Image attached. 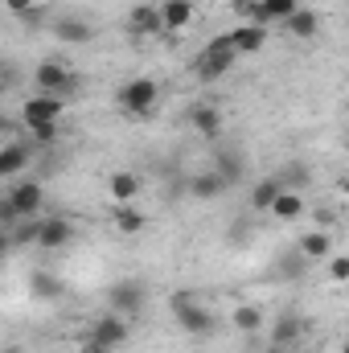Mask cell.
Wrapping results in <instances>:
<instances>
[{
	"label": "cell",
	"mask_w": 349,
	"mask_h": 353,
	"mask_svg": "<svg viewBox=\"0 0 349 353\" xmlns=\"http://www.w3.org/2000/svg\"><path fill=\"white\" fill-rule=\"evenodd\" d=\"M235 62H239V50H235L230 33H218V37H210V41L201 46V54L193 58V79H197V83H218V79H226V74L235 70Z\"/></svg>",
	"instance_id": "6da1fadb"
},
{
	"label": "cell",
	"mask_w": 349,
	"mask_h": 353,
	"mask_svg": "<svg viewBox=\"0 0 349 353\" xmlns=\"http://www.w3.org/2000/svg\"><path fill=\"white\" fill-rule=\"evenodd\" d=\"M169 312H173L177 329L185 333V337H193V341H210L214 337V329H218V321H214V312L197 300V296H185V292H177L173 300H169Z\"/></svg>",
	"instance_id": "7a4b0ae2"
},
{
	"label": "cell",
	"mask_w": 349,
	"mask_h": 353,
	"mask_svg": "<svg viewBox=\"0 0 349 353\" xmlns=\"http://www.w3.org/2000/svg\"><path fill=\"white\" fill-rule=\"evenodd\" d=\"M41 205H46L41 181H17L0 201V218H4V226H17L25 218H41Z\"/></svg>",
	"instance_id": "3957f363"
},
{
	"label": "cell",
	"mask_w": 349,
	"mask_h": 353,
	"mask_svg": "<svg viewBox=\"0 0 349 353\" xmlns=\"http://www.w3.org/2000/svg\"><path fill=\"white\" fill-rule=\"evenodd\" d=\"M115 103H119V111H123L128 119H144V115L157 111V103H161V87H157V79H148V74L128 79V83L119 87V94H115Z\"/></svg>",
	"instance_id": "277c9868"
},
{
	"label": "cell",
	"mask_w": 349,
	"mask_h": 353,
	"mask_svg": "<svg viewBox=\"0 0 349 353\" xmlns=\"http://www.w3.org/2000/svg\"><path fill=\"white\" fill-rule=\"evenodd\" d=\"M107 308L136 321V316L148 308V288H144L140 279H115V283L107 288Z\"/></svg>",
	"instance_id": "5b68a950"
},
{
	"label": "cell",
	"mask_w": 349,
	"mask_h": 353,
	"mask_svg": "<svg viewBox=\"0 0 349 353\" xmlns=\"http://www.w3.org/2000/svg\"><path fill=\"white\" fill-rule=\"evenodd\" d=\"M235 8L255 25H288L300 12V0H239Z\"/></svg>",
	"instance_id": "8992f818"
},
{
	"label": "cell",
	"mask_w": 349,
	"mask_h": 353,
	"mask_svg": "<svg viewBox=\"0 0 349 353\" xmlns=\"http://www.w3.org/2000/svg\"><path fill=\"white\" fill-rule=\"evenodd\" d=\"M33 87L41 90V94H62L66 99L74 90V70L66 62H58V58H46V62L33 66Z\"/></svg>",
	"instance_id": "52a82bcc"
},
{
	"label": "cell",
	"mask_w": 349,
	"mask_h": 353,
	"mask_svg": "<svg viewBox=\"0 0 349 353\" xmlns=\"http://www.w3.org/2000/svg\"><path fill=\"white\" fill-rule=\"evenodd\" d=\"M62 115H66V99L62 94H29L25 103H21V119H25V128H33V123H62Z\"/></svg>",
	"instance_id": "ba28073f"
},
{
	"label": "cell",
	"mask_w": 349,
	"mask_h": 353,
	"mask_svg": "<svg viewBox=\"0 0 349 353\" xmlns=\"http://www.w3.org/2000/svg\"><path fill=\"white\" fill-rule=\"evenodd\" d=\"M90 337H94L99 345H107V350H123V345L132 341V321L107 308L103 316H94V321H90Z\"/></svg>",
	"instance_id": "9c48e42d"
},
{
	"label": "cell",
	"mask_w": 349,
	"mask_h": 353,
	"mask_svg": "<svg viewBox=\"0 0 349 353\" xmlns=\"http://www.w3.org/2000/svg\"><path fill=\"white\" fill-rule=\"evenodd\" d=\"M74 239H79V230H74L70 218H41V222H37V243H33V247H41V251H66Z\"/></svg>",
	"instance_id": "30bf717a"
},
{
	"label": "cell",
	"mask_w": 349,
	"mask_h": 353,
	"mask_svg": "<svg viewBox=\"0 0 349 353\" xmlns=\"http://www.w3.org/2000/svg\"><path fill=\"white\" fill-rule=\"evenodd\" d=\"M128 33L132 37H157V33H165L161 4H132L128 8Z\"/></svg>",
	"instance_id": "8fae6325"
},
{
	"label": "cell",
	"mask_w": 349,
	"mask_h": 353,
	"mask_svg": "<svg viewBox=\"0 0 349 353\" xmlns=\"http://www.w3.org/2000/svg\"><path fill=\"white\" fill-rule=\"evenodd\" d=\"M189 128L201 136V140H218L222 136V111L214 103H193L189 107Z\"/></svg>",
	"instance_id": "7c38bea8"
},
{
	"label": "cell",
	"mask_w": 349,
	"mask_h": 353,
	"mask_svg": "<svg viewBox=\"0 0 349 353\" xmlns=\"http://www.w3.org/2000/svg\"><path fill=\"white\" fill-rule=\"evenodd\" d=\"M140 189H144V181L132 173V169H115V173L107 176V193H111L115 205H136Z\"/></svg>",
	"instance_id": "4fadbf2b"
},
{
	"label": "cell",
	"mask_w": 349,
	"mask_h": 353,
	"mask_svg": "<svg viewBox=\"0 0 349 353\" xmlns=\"http://www.w3.org/2000/svg\"><path fill=\"white\" fill-rule=\"evenodd\" d=\"M296 251H300L304 259L321 263V259H329V255H333V234H329L325 226H317V230H304V234L296 239Z\"/></svg>",
	"instance_id": "5bb4252c"
},
{
	"label": "cell",
	"mask_w": 349,
	"mask_h": 353,
	"mask_svg": "<svg viewBox=\"0 0 349 353\" xmlns=\"http://www.w3.org/2000/svg\"><path fill=\"white\" fill-rule=\"evenodd\" d=\"M214 169L226 176L230 185H235V181H243V176H247V157H243V148H239V144H230V148L222 144V148L214 152Z\"/></svg>",
	"instance_id": "9a60e30c"
},
{
	"label": "cell",
	"mask_w": 349,
	"mask_h": 353,
	"mask_svg": "<svg viewBox=\"0 0 349 353\" xmlns=\"http://www.w3.org/2000/svg\"><path fill=\"white\" fill-rule=\"evenodd\" d=\"M197 4L193 0H161V17H165V33H181L193 25Z\"/></svg>",
	"instance_id": "2e32d148"
},
{
	"label": "cell",
	"mask_w": 349,
	"mask_h": 353,
	"mask_svg": "<svg viewBox=\"0 0 349 353\" xmlns=\"http://www.w3.org/2000/svg\"><path fill=\"white\" fill-rule=\"evenodd\" d=\"M54 37L66 41V46H87L94 37V25L83 21V17H62V21H54Z\"/></svg>",
	"instance_id": "e0dca14e"
},
{
	"label": "cell",
	"mask_w": 349,
	"mask_h": 353,
	"mask_svg": "<svg viewBox=\"0 0 349 353\" xmlns=\"http://www.w3.org/2000/svg\"><path fill=\"white\" fill-rule=\"evenodd\" d=\"M111 226H115V234L136 239V234H144L148 218H144V210H136V205H115V210H111Z\"/></svg>",
	"instance_id": "ac0fdd59"
},
{
	"label": "cell",
	"mask_w": 349,
	"mask_h": 353,
	"mask_svg": "<svg viewBox=\"0 0 349 353\" xmlns=\"http://www.w3.org/2000/svg\"><path fill=\"white\" fill-rule=\"evenodd\" d=\"M230 41L239 54H259L267 46V25H255V21H243L239 29H230Z\"/></svg>",
	"instance_id": "d6986e66"
},
{
	"label": "cell",
	"mask_w": 349,
	"mask_h": 353,
	"mask_svg": "<svg viewBox=\"0 0 349 353\" xmlns=\"http://www.w3.org/2000/svg\"><path fill=\"white\" fill-rule=\"evenodd\" d=\"M226 176L218 173V169H210V173H197L193 181H189V193L197 197V201H214V197H222L226 193Z\"/></svg>",
	"instance_id": "ffe728a7"
},
{
	"label": "cell",
	"mask_w": 349,
	"mask_h": 353,
	"mask_svg": "<svg viewBox=\"0 0 349 353\" xmlns=\"http://www.w3.org/2000/svg\"><path fill=\"white\" fill-rule=\"evenodd\" d=\"M271 214H275L279 222H296V218H304V214H308V201L300 197V189H283V193L275 197Z\"/></svg>",
	"instance_id": "44dd1931"
},
{
	"label": "cell",
	"mask_w": 349,
	"mask_h": 353,
	"mask_svg": "<svg viewBox=\"0 0 349 353\" xmlns=\"http://www.w3.org/2000/svg\"><path fill=\"white\" fill-rule=\"evenodd\" d=\"M304 337V321L296 312H283L275 325H271V345H296Z\"/></svg>",
	"instance_id": "7402d4cb"
},
{
	"label": "cell",
	"mask_w": 349,
	"mask_h": 353,
	"mask_svg": "<svg viewBox=\"0 0 349 353\" xmlns=\"http://www.w3.org/2000/svg\"><path fill=\"white\" fill-rule=\"evenodd\" d=\"M283 29H288L296 41H312V37L321 33V17H317V8H300V12L283 25Z\"/></svg>",
	"instance_id": "603a6c76"
},
{
	"label": "cell",
	"mask_w": 349,
	"mask_h": 353,
	"mask_svg": "<svg viewBox=\"0 0 349 353\" xmlns=\"http://www.w3.org/2000/svg\"><path fill=\"white\" fill-rule=\"evenodd\" d=\"M230 321H235V329H239L243 337L263 333V308H259V304H239V308L230 312Z\"/></svg>",
	"instance_id": "cb8c5ba5"
},
{
	"label": "cell",
	"mask_w": 349,
	"mask_h": 353,
	"mask_svg": "<svg viewBox=\"0 0 349 353\" xmlns=\"http://www.w3.org/2000/svg\"><path fill=\"white\" fill-rule=\"evenodd\" d=\"M29 292H33V300H58L66 288H62V279H58L54 271H33V279H29Z\"/></svg>",
	"instance_id": "d4e9b609"
},
{
	"label": "cell",
	"mask_w": 349,
	"mask_h": 353,
	"mask_svg": "<svg viewBox=\"0 0 349 353\" xmlns=\"http://www.w3.org/2000/svg\"><path fill=\"white\" fill-rule=\"evenodd\" d=\"M283 193V185H279V176H263L259 185L251 189V210H267L271 214V205H275V197Z\"/></svg>",
	"instance_id": "484cf974"
},
{
	"label": "cell",
	"mask_w": 349,
	"mask_h": 353,
	"mask_svg": "<svg viewBox=\"0 0 349 353\" xmlns=\"http://www.w3.org/2000/svg\"><path fill=\"white\" fill-rule=\"evenodd\" d=\"M25 165H29V148L25 144H4V152H0V176L25 173Z\"/></svg>",
	"instance_id": "4316f807"
},
{
	"label": "cell",
	"mask_w": 349,
	"mask_h": 353,
	"mask_svg": "<svg viewBox=\"0 0 349 353\" xmlns=\"http://www.w3.org/2000/svg\"><path fill=\"white\" fill-rule=\"evenodd\" d=\"M58 136H62V123H33V128H29V140H33L37 148H50Z\"/></svg>",
	"instance_id": "83f0119b"
},
{
	"label": "cell",
	"mask_w": 349,
	"mask_h": 353,
	"mask_svg": "<svg viewBox=\"0 0 349 353\" xmlns=\"http://www.w3.org/2000/svg\"><path fill=\"white\" fill-rule=\"evenodd\" d=\"M325 267H329V283H349V255H329Z\"/></svg>",
	"instance_id": "f1b7e54d"
},
{
	"label": "cell",
	"mask_w": 349,
	"mask_h": 353,
	"mask_svg": "<svg viewBox=\"0 0 349 353\" xmlns=\"http://www.w3.org/2000/svg\"><path fill=\"white\" fill-rule=\"evenodd\" d=\"M283 176L292 181V189H304V185H308V169H304V165H292Z\"/></svg>",
	"instance_id": "f546056e"
},
{
	"label": "cell",
	"mask_w": 349,
	"mask_h": 353,
	"mask_svg": "<svg viewBox=\"0 0 349 353\" xmlns=\"http://www.w3.org/2000/svg\"><path fill=\"white\" fill-rule=\"evenodd\" d=\"M4 4H8V12H12V17H29V12H37V4H33V0H4Z\"/></svg>",
	"instance_id": "4dcf8cb0"
},
{
	"label": "cell",
	"mask_w": 349,
	"mask_h": 353,
	"mask_svg": "<svg viewBox=\"0 0 349 353\" xmlns=\"http://www.w3.org/2000/svg\"><path fill=\"white\" fill-rule=\"evenodd\" d=\"M83 353H115V350H107V345H99V341H94V337H83Z\"/></svg>",
	"instance_id": "1f68e13d"
},
{
	"label": "cell",
	"mask_w": 349,
	"mask_h": 353,
	"mask_svg": "<svg viewBox=\"0 0 349 353\" xmlns=\"http://www.w3.org/2000/svg\"><path fill=\"white\" fill-rule=\"evenodd\" d=\"M267 353H300L296 345H267Z\"/></svg>",
	"instance_id": "d6a6232c"
},
{
	"label": "cell",
	"mask_w": 349,
	"mask_h": 353,
	"mask_svg": "<svg viewBox=\"0 0 349 353\" xmlns=\"http://www.w3.org/2000/svg\"><path fill=\"white\" fill-rule=\"evenodd\" d=\"M4 353H21V350H17V345H8V350H4Z\"/></svg>",
	"instance_id": "836d02e7"
},
{
	"label": "cell",
	"mask_w": 349,
	"mask_h": 353,
	"mask_svg": "<svg viewBox=\"0 0 349 353\" xmlns=\"http://www.w3.org/2000/svg\"><path fill=\"white\" fill-rule=\"evenodd\" d=\"M346 193H349V185H346Z\"/></svg>",
	"instance_id": "e575fe53"
}]
</instances>
